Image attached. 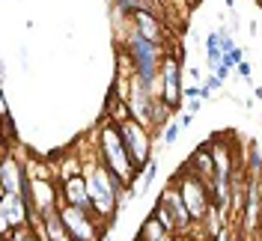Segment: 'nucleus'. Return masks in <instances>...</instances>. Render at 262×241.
<instances>
[{"mask_svg": "<svg viewBox=\"0 0 262 241\" xmlns=\"http://www.w3.org/2000/svg\"><path fill=\"white\" fill-rule=\"evenodd\" d=\"M161 235H167L164 224L155 217V214H149L146 221H143V226H140V232H137V238L140 241H158Z\"/></svg>", "mask_w": 262, "mask_h": 241, "instance_id": "15", "label": "nucleus"}, {"mask_svg": "<svg viewBox=\"0 0 262 241\" xmlns=\"http://www.w3.org/2000/svg\"><path fill=\"white\" fill-rule=\"evenodd\" d=\"M242 63H245V48H235V51H229V54H224V65L227 69H238Z\"/></svg>", "mask_w": 262, "mask_h": 241, "instance_id": "18", "label": "nucleus"}, {"mask_svg": "<svg viewBox=\"0 0 262 241\" xmlns=\"http://www.w3.org/2000/svg\"><path fill=\"white\" fill-rule=\"evenodd\" d=\"M256 98H259V101H262V86H256Z\"/></svg>", "mask_w": 262, "mask_h": 241, "instance_id": "29", "label": "nucleus"}, {"mask_svg": "<svg viewBox=\"0 0 262 241\" xmlns=\"http://www.w3.org/2000/svg\"><path fill=\"white\" fill-rule=\"evenodd\" d=\"M232 241H238V232H235V238H232Z\"/></svg>", "mask_w": 262, "mask_h": 241, "instance_id": "30", "label": "nucleus"}, {"mask_svg": "<svg viewBox=\"0 0 262 241\" xmlns=\"http://www.w3.org/2000/svg\"><path fill=\"white\" fill-rule=\"evenodd\" d=\"M203 107V98H191V104H188V113H196Z\"/></svg>", "mask_w": 262, "mask_h": 241, "instance_id": "24", "label": "nucleus"}, {"mask_svg": "<svg viewBox=\"0 0 262 241\" xmlns=\"http://www.w3.org/2000/svg\"><path fill=\"white\" fill-rule=\"evenodd\" d=\"M27 191V167H21V161L6 152L3 155V173H0V193L3 196H24Z\"/></svg>", "mask_w": 262, "mask_h": 241, "instance_id": "7", "label": "nucleus"}, {"mask_svg": "<svg viewBox=\"0 0 262 241\" xmlns=\"http://www.w3.org/2000/svg\"><path fill=\"white\" fill-rule=\"evenodd\" d=\"M173 185H176L179 193L185 196V206L191 211V217H194L196 224H203V221L209 217V211H212V188H209L200 176H194L188 167H182V176L173 179Z\"/></svg>", "mask_w": 262, "mask_h": 241, "instance_id": "3", "label": "nucleus"}, {"mask_svg": "<svg viewBox=\"0 0 262 241\" xmlns=\"http://www.w3.org/2000/svg\"><path fill=\"white\" fill-rule=\"evenodd\" d=\"M238 75H242L245 80H250V63H247V60H245L242 65H238Z\"/></svg>", "mask_w": 262, "mask_h": 241, "instance_id": "23", "label": "nucleus"}, {"mask_svg": "<svg viewBox=\"0 0 262 241\" xmlns=\"http://www.w3.org/2000/svg\"><path fill=\"white\" fill-rule=\"evenodd\" d=\"M224 3H227V6H229V12H232V9H235V0H224Z\"/></svg>", "mask_w": 262, "mask_h": 241, "instance_id": "28", "label": "nucleus"}, {"mask_svg": "<svg viewBox=\"0 0 262 241\" xmlns=\"http://www.w3.org/2000/svg\"><path fill=\"white\" fill-rule=\"evenodd\" d=\"M96 146H98V155H101V161H104V167H107L122 185L137 188V173H140V170H137L134 158L128 155L125 140H122V134H119V128H116V122L104 119V125L98 128Z\"/></svg>", "mask_w": 262, "mask_h": 241, "instance_id": "2", "label": "nucleus"}, {"mask_svg": "<svg viewBox=\"0 0 262 241\" xmlns=\"http://www.w3.org/2000/svg\"><path fill=\"white\" fill-rule=\"evenodd\" d=\"M119 134H122V140H125V149H128V155L134 158L137 164V170H146L149 158V149H152V131L146 125H140L137 119H128V122H119L116 125Z\"/></svg>", "mask_w": 262, "mask_h": 241, "instance_id": "5", "label": "nucleus"}, {"mask_svg": "<svg viewBox=\"0 0 262 241\" xmlns=\"http://www.w3.org/2000/svg\"><path fill=\"white\" fill-rule=\"evenodd\" d=\"M131 21H134V30L140 33L143 39H149V42H155V45H164V39H167V33L161 30V21H158V15L152 12V9H134L131 12Z\"/></svg>", "mask_w": 262, "mask_h": 241, "instance_id": "10", "label": "nucleus"}, {"mask_svg": "<svg viewBox=\"0 0 262 241\" xmlns=\"http://www.w3.org/2000/svg\"><path fill=\"white\" fill-rule=\"evenodd\" d=\"M60 217H63L72 241H101V232L107 226L96 211L78 209V206H69V203H60Z\"/></svg>", "mask_w": 262, "mask_h": 241, "instance_id": "4", "label": "nucleus"}, {"mask_svg": "<svg viewBox=\"0 0 262 241\" xmlns=\"http://www.w3.org/2000/svg\"><path fill=\"white\" fill-rule=\"evenodd\" d=\"M182 96H185V98H200V90H196V86H188V83H185Z\"/></svg>", "mask_w": 262, "mask_h": 241, "instance_id": "21", "label": "nucleus"}, {"mask_svg": "<svg viewBox=\"0 0 262 241\" xmlns=\"http://www.w3.org/2000/svg\"><path fill=\"white\" fill-rule=\"evenodd\" d=\"M158 241H179V235H173V232H167V235H161Z\"/></svg>", "mask_w": 262, "mask_h": 241, "instance_id": "27", "label": "nucleus"}, {"mask_svg": "<svg viewBox=\"0 0 262 241\" xmlns=\"http://www.w3.org/2000/svg\"><path fill=\"white\" fill-rule=\"evenodd\" d=\"M155 176H158V161H149L146 170H143V182H140V193H146L149 188H152V182H155Z\"/></svg>", "mask_w": 262, "mask_h": 241, "instance_id": "17", "label": "nucleus"}, {"mask_svg": "<svg viewBox=\"0 0 262 241\" xmlns=\"http://www.w3.org/2000/svg\"><path fill=\"white\" fill-rule=\"evenodd\" d=\"M191 122H194V113L185 111V113H182V119H179V125H182V128H191Z\"/></svg>", "mask_w": 262, "mask_h": 241, "instance_id": "22", "label": "nucleus"}, {"mask_svg": "<svg viewBox=\"0 0 262 241\" xmlns=\"http://www.w3.org/2000/svg\"><path fill=\"white\" fill-rule=\"evenodd\" d=\"M206 60H209V65H217L224 63V48H221V30H212L209 36H206Z\"/></svg>", "mask_w": 262, "mask_h": 241, "instance_id": "14", "label": "nucleus"}, {"mask_svg": "<svg viewBox=\"0 0 262 241\" xmlns=\"http://www.w3.org/2000/svg\"><path fill=\"white\" fill-rule=\"evenodd\" d=\"M42 226H45V241H72L63 217H60V209L51 211V214H42Z\"/></svg>", "mask_w": 262, "mask_h": 241, "instance_id": "12", "label": "nucleus"}, {"mask_svg": "<svg viewBox=\"0 0 262 241\" xmlns=\"http://www.w3.org/2000/svg\"><path fill=\"white\" fill-rule=\"evenodd\" d=\"M6 241H42V235H39V232L27 224V226H18V229H12Z\"/></svg>", "mask_w": 262, "mask_h": 241, "instance_id": "16", "label": "nucleus"}, {"mask_svg": "<svg viewBox=\"0 0 262 241\" xmlns=\"http://www.w3.org/2000/svg\"><path fill=\"white\" fill-rule=\"evenodd\" d=\"M60 196L63 203L69 206H78V209H86V211H96L93 209V200H90V188H86V176H72V179H63L60 182Z\"/></svg>", "mask_w": 262, "mask_h": 241, "instance_id": "9", "label": "nucleus"}, {"mask_svg": "<svg viewBox=\"0 0 262 241\" xmlns=\"http://www.w3.org/2000/svg\"><path fill=\"white\" fill-rule=\"evenodd\" d=\"M134 241H140V238H137V235H134Z\"/></svg>", "mask_w": 262, "mask_h": 241, "instance_id": "31", "label": "nucleus"}, {"mask_svg": "<svg viewBox=\"0 0 262 241\" xmlns=\"http://www.w3.org/2000/svg\"><path fill=\"white\" fill-rule=\"evenodd\" d=\"M104 119H111V122H116V125H119V122H128V119H134V116H131L128 101L119 96L116 90L111 93V98H107V116H104Z\"/></svg>", "mask_w": 262, "mask_h": 241, "instance_id": "13", "label": "nucleus"}, {"mask_svg": "<svg viewBox=\"0 0 262 241\" xmlns=\"http://www.w3.org/2000/svg\"><path fill=\"white\" fill-rule=\"evenodd\" d=\"M247 33H250V36H256V33H259V24H256V21H250V27H247Z\"/></svg>", "mask_w": 262, "mask_h": 241, "instance_id": "26", "label": "nucleus"}, {"mask_svg": "<svg viewBox=\"0 0 262 241\" xmlns=\"http://www.w3.org/2000/svg\"><path fill=\"white\" fill-rule=\"evenodd\" d=\"M182 65H179V57L167 54L161 63V98L167 107H179L182 104Z\"/></svg>", "mask_w": 262, "mask_h": 241, "instance_id": "6", "label": "nucleus"}, {"mask_svg": "<svg viewBox=\"0 0 262 241\" xmlns=\"http://www.w3.org/2000/svg\"><path fill=\"white\" fill-rule=\"evenodd\" d=\"M161 200H164V206L173 211V217H176V235H188L194 226H200L194 217H191V211H188V206H185V196L179 193L176 185H170V188L161 193Z\"/></svg>", "mask_w": 262, "mask_h": 241, "instance_id": "8", "label": "nucleus"}, {"mask_svg": "<svg viewBox=\"0 0 262 241\" xmlns=\"http://www.w3.org/2000/svg\"><path fill=\"white\" fill-rule=\"evenodd\" d=\"M83 176H86V188H90V200H93V209L96 214L104 221V224L111 226L114 224V217L119 214V206H116V193H122V182L104 167V161L98 155L93 164L90 161H83Z\"/></svg>", "mask_w": 262, "mask_h": 241, "instance_id": "1", "label": "nucleus"}, {"mask_svg": "<svg viewBox=\"0 0 262 241\" xmlns=\"http://www.w3.org/2000/svg\"><path fill=\"white\" fill-rule=\"evenodd\" d=\"M182 125H176V122H167V128H164V143L167 146H173L176 140H179V134H182Z\"/></svg>", "mask_w": 262, "mask_h": 241, "instance_id": "19", "label": "nucleus"}, {"mask_svg": "<svg viewBox=\"0 0 262 241\" xmlns=\"http://www.w3.org/2000/svg\"><path fill=\"white\" fill-rule=\"evenodd\" d=\"M221 48H224V54H229V51H235L238 45L232 42V36H229L227 30H221Z\"/></svg>", "mask_w": 262, "mask_h": 241, "instance_id": "20", "label": "nucleus"}, {"mask_svg": "<svg viewBox=\"0 0 262 241\" xmlns=\"http://www.w3.org/2000/svg\"><path fill=\"white\" fill-rule=\"evenodd\" d=\"M188 75H191L188 80H200V69L196 65H188Z\"/></svg>", "mask_w": 262, "mask_h": 241, "instance_id": "25", "label": "nucleus"}, {"mask_svg": "<svg viewBox=\"0 0 262 241\" xmlns=\"http://www.w3.org/2000/svg\"><path fill=\"white\" fill-rule=\"evenodd\" d=\"M194 176H200L209 188H212V182H214V158H212V146H200L194 155L188 158V164H185Z\"/></svg>", "mask_w": 262, "mask_h": 241, "instance_id": "11", "label": "nucleus"}]
</instances>
